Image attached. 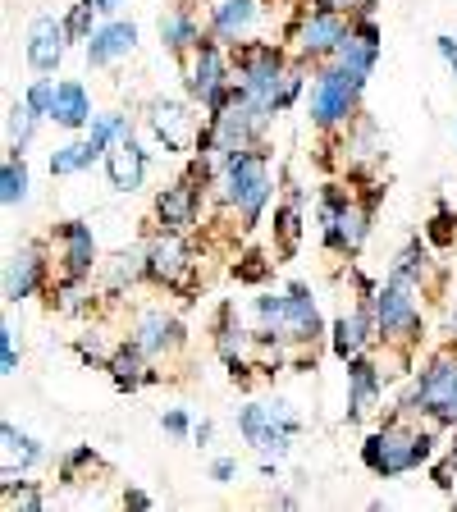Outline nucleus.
<instances>
[{
	"mask_svg": "<svg viewBox=\"0 0 457 512\" xmlns=\"http://www.w3.org/2000/svg\"><path fill=\"white\" fill-rule=\"evenodd\" d=\"M234 83L256 106L279 115L302 96V69H293L275 42H243L234 46Z\"/></svg>",
	"mask_w": 457,
	"mask_h": 512,
	"instance_id": "1",
	"label": "nucleus"
},
{
	"mask_svg": "<svg viewBox=\"0 0 457 512\" xmlns=\"http://www.w3.org/2000/svg\"><path fill=\"white\" fill-rule=\"evenodd\" d=\"M270 192H275V183H270V165L261 147L224 156L220 174H215V197L243 220V229L261 224V211L270 206Z\"/></svg>",
	"mask_w": 457,
	"mask_h": 512,
	"instance_id": "2",
	"label": "nucleus"
},
{
	"mask_svg": "<svg viewBox=\"0 0 457 512\" xmlns=\"http://www.w3.org/2000/svg\"><path fill=\"white\" fill-rule=\"evenodd\" d=\"M435 458V435L407 421V412L389 416L375 435H366L362 444V462L375 476H403V471L421 467V462Z\"/></svg>",
	"mask_w": 457,
	"mask_h": 512,
	"instance_id": "3",
	"label": "nucleus"
},
{
	"mask_svg": "<svg viewBox=\"0 0 457 512\" xmlns=\"http://www.w3.org/2000/svg\"><path fill=\"white\" fill-rule=\"evenodd\" d=\"M256 320H261V334H275L284 343H302V348H311L325 334V320H320L307 284H288L284 298H275V293L256 298Z\"/></svg>",
	"mask_w": 457,
	"mask_h": 512,
	"instance_id": "4",
	"label": "nucleus"
},
{
	"mask_svg": "<svg viewBox=\"0 0 457 512\" xmlns=\"http://www.w3.org/2000/svg\"><path fill=\"white\" fill-rule=\"evenodd\" d=\"M398 412L426 416L435 426H457V352L430 357V366L421 371V380L412 384V394L403 398Z\"/></svg>",
	"mask_w": 457,
	"mask_h": 512,
	"instance_id": "5",
	"label": "nucleus"
},
{
	"mask_svg": "<svg viewBox=\"0 0 457 512\" xmlns=\"http://www.w3.org/2000/svg\"><path fill=\"white\" fill-rule=\"evenodd\" d=\"M183 78H188V96L206 110V115L229 106V96H234V87H238L234 74H229L220 37H202V42L183 55Z\"/></svg>",
	"mask_w": 457,
	"mask_h": 512,
	"instance_id": "6",
	"label": "nucleus"
},
{
	"mask_svg": "<svg viewBox=\"0 0 457 512\" xmlns=\"http://www.w3.org/2000/svg\"><path fill=\"white\" fill-rule=\"evenodd\" d=\"M371 311L380 325V339L394 348H412L421 343V307H416V284L389 275V284H380L371 293Z\"/></svg>",
	"mask_w": 457,
	"mask_h": 512,
	"instance_id": "7",
	"label": "nucleus"
},
{
	"mask_svg": "<svg viewBox=\"0 0 457 512\" xmlns=\"http://www.w3.org/2000/svg\"><path fill=\"white\" fill-rule=\"evenodd\" d=\"M371 202H357L352 192L330 188L320 197V238L330 252H357L371 234Z\"/></svg>",
	"mask_w": 457,
	"mask_h": 512,
	"instance_id": "8",
	"label": "nucleus"
},
{
	"mask_svg": "<svg viewBox=\"0 0 457 512\" xmlns=\"http://www.w3.org/2000/svg\"><path fill=\"white\" fill-rule=\"evenodd\" d=\"M366 78L343 69V64H325L311 83V119L320 128H339L357 115V101H362Z\"/></svg>",
	"mask_w": 457,
	"mask_h": 512,
	"instance_id": "9",
	"label": "nucleus"
},
{
	"mask_svg": "<svg viewBox=\"0 0 457 512\" xmlns=\"http://www.w3.org/2000/svg\"><path fill=\"white\" fill-rule=\"evenodd\" d=\"M238 430H243V439L256 448V453L284 458L293 435L302 430V421L288 412V403H247L243 412H238Z\"/></svg>",
	"mask_w": 457,
	"mask_h": 512,
	"instance_id": "10",
	"label": "nucleus"
},
{
	"mask_svg": "<svg viewBox=\"0 0 457 512\" xmlns=\"http://www.w3.org/2000/svg\"><path fill=\"white\" fill-rule=\"evenodd\" d=\"M348 28H352V14H334V10L311 5V10H302L298 23H293L298 55H302V60H330L334 46L343 42V32H348Z\"/></svg>",
	"mask_w": 457,
	"mask_h": 512,
	"instance_id": "11",
	"label": "nucleus"
},
{
	"mask_svg": "<svg viewBox=\"0 0 457 512\" xmlns=\"http://www.w3.org/2000/svg\"><path fill=\"white\" fill-rule=\"evenodd\" d=\"M192 247L183 243V234H174V229H165L160 238H151L147 247V279H156V284L165 288H183L192 279Z\"/></svg>",
	"mask_w": 457,
	"mask_h": 512,
	"instance_id": "12",
	"label": "nucleus"
},
{
	"mask_svg": "<svg viewBox=\"0 0 457 512\" xmlns=\"http://www.w3.org/2000/svg\"><path fill=\"white\" fill-rule=\"evenodd\" d=\"M151 128L165 142V151H197L206 133V124L183 101H151Z\"/></svg>",
	"mask_w": 457,
	"mask_h": 512,
	"instance_id": "13",
	"label": "nucleus"
},
{
	"mask_svg": "<svg viewBox=\"0 0 457 512\" xmlns=\"http://www.w3.org/2000/svg\"><path fill=\"white\" fill-rule=\"evenodd\" d=\"M334 357H343V362H352V357H366V352L380 343V325H375V311H371V298H362L352 311H343L339 320H334Z\"/></svg>",
	"mask_w": 457,
	"mask_h": 512,
	"instance_id": "14",
	"label": "nucleus"
},
{
	"mask_svg": "<svg viewBox=\"0 0 457 512\" xmlns=\"http://www.w3.org/2000/svg\"><path fill=\"white\" fill-rule=\"evenodd\" d=\"M375 60H380V28H375L371 14H352V28L343 32V42L334 46L330 64H343V69H352V74L371 78Z\"/></svg>",
	"mask_w": 457,
	"mask_h": 512,
	"instance_id": "15",
	"label": "nucleus"
},
{
	"mask_svg": "<svg viewBox=\"0 0 457 512\" xmlns=\"http://www.w3.org/2000/svg\"><path fill=\"white\" fill-rule=\"evenodd\" d=\"M55 243H60V275L64 279H87L96 266V238L83 220L55 224Z\"/></svg>",
	"mask_w": 457,
	"mask_h": 512,
	"instance_id": "16",
	"label": "nucleus"
},
{
	"mask_svg": "<svg viewBox=\"0 0 457 512\" xmlns=\"http://www.w3.org/2000/svg\"><path fill=\"white\" fill-rule=\"evenodd\" d=\"M206 14H211V37H220L224 46H243L256 28L261 0H206Z\"/></svg>",
	"mask_w": 457,
	"mask_h": 512,
	"instance_id": "17",
	"label": "nucleus"
},
{
	"mask_svg": "<svg viewBox=\"0 0 457 512\" xmlns=\"http://www.w3.org/2000/svg\"><path fill=\"white\" fill-rule=\"evenodd\" d=\"M384 366L371 362V357H352L348 362V421H362L371 416V407L380 403L384 394Z\"/></svg>",
	"mask_w": 457,
	"mask_h": 512,
	"instance_id": "18",
	"label": "nucleus"
},
{
	"mask_svg": "<svg viewBox=\"0 0 457 512\" xmlns=\"http://www.w3.org/2000/svg\"><path fill=\"white\" fill-rule=\"evenodd\" d=\"M64 46H69V32H64L60 19L51 14H37L28 28V64L37 74H55L64 60Z\"/></svg>",
	"mask_w": 457,
	"mask_h": 512,
	"instance_id": "19",
	"label": "nucleus"
},
{
	"mask_svg": "<svg viewBox=\"0 0 457 512\" xmlns=\"http://www.w3.org/2000/svg\"><path fill=\"white\" fill-rule=\"evenodd\" d=\"M46 279V256L37 243L19 247V252H10V261H5V302H23L32 298L37 288H42Z\"/></svg>",
	"mask_w": 457,
	"mask_h": 512,
	"instance_id": "20",
	"label": "nucleus"
},
{
	"mask_svg": "<svg viewBox=\"0 0 457 512\" xmlns=\"http://www.w3.org/2000/svg\"><path fill=\"white\" fill-rule=\"evenodd\" d=\"M197 211H202V188L192 179H179L170 183V188L156 197V215L165 229H174V234H188L192 224H197Z\"/></svg>",
	"mask_w": 457,
	"mask_h": 512,
	"instance_id": "21",
	"label": "nucleus"
},
{
	"mask_svg": "<svg viewBox=\"0 0 457 512\" xmlns=\"http://www.w3.org/2000/svg\"><path fill=\"white\" fill-rule=\"evenodd\" d=\"M133 46H138V23L110 19V23H101V28L87 37V64L106 69V64H115V60H124V55H133Z\"/></svg>",
	"mask_w": 457,
	"mask_h": 512,
	"instance_id": "22",
	"label": "nucleus"
},
{
	"mask_svg": "<svg viewBox=\"0 0 457 512\" xmlns=\"http://www.w3.org/2000/svg\"><path fill=\"white\" fill-rule=\"evenodd\" d=\"M106 174H110V188H119V192L142 188V179H147V151L138 147L133 133H124V138L106 151Z\"/></svg>",
	"mask_w": 457,
	"mask_h": 512,
	"instance_id": "23",
	"label": "nucleus"
},
{
	"mask_svg": "<svg viewBox=\"0 0 457 512\" xmlns=\"http://www.w3.org/2000/svg\"><path fill=\"white\" fill-rule=\"evenodd\" d=\"M133 343H138L147 357H170L183 343V325L165 311H142L138 325H133Z\"/></svg>",
	"mask_w": 457,
	"mask_h": 512,
	"instance_id": "24",
	"label": "nucleus"
},
{
	"mask_svg": "<svg viewBox=\"0 0 457 512\" xmlns=\"http://www.w3.org/2000/svg\"><path fill=\"white\" fill-rule=\"evenodd\" d=\"M202 37L206 32H202V23H197V14H192V5H179V10L160 14V42H165L170 55H188Z\"/></svg>",
	"mask_w": 457,
	"mask_h": 512,
	"instance_id": "25",
	"label": "nucleus"
},
{
	"mask_svg": "<svg viewBox=\"0 0 457 512\" xmlns=\"http://www.w3.org/2000/svg\"><path fill=\"white\" fill-rule=\"evenodd\" d=\"M51 119L60 128H87L92 124V96H87V87L83 83H74V78H64L60 83V92H55V110H51Z\"/></svg>",
	"mask_w": 457,
	"mask_h": 512,
	"instance_id": "26",
	"label": "nucleus"
},
{
	"mask_svg": "<svg viewBox=\"0 0 457 512\" xmlns=\"http://www.w3.org/2000/svg\"><path fill=\"white\" fill-rule=\"evenodd\" d=\"M106 366H110V375H115V384H119V389H128V394H133V389H142V384L156 380V371H147V352H142L133 339H128L124 348L110 352Z\"/></svg>",
	"mask_w": 457,
	"mask_h": 512,
	"instance_id": "27",
	"label": "nucleus"
},
{
	"mask_svg": "<svg viewBox=\"0 0 457 512\" xmlns=\"http://www.w3.org/2000/svg\"><path fill=\"white\" fill-rule=\"evenodd\" d=\"M124 133H133V124H128V115H119V110H110V115H92V124H87V147L96 151V156H106L110 147H115Z\"/></svg>",
	"mask_w": 457,
	"mask_h": 512,
	"instance_id": "28",
	"label": "nucleus"
},
{
	"mask_svg": "<svg viewBox=\"0 0 457 512\" xmlns=\"http://www.w3.org/2000/svg\"><path fill=\"white\" fill-rule=\"evenodd\" d=\"M37 110L28 106V101H14L10 110H5V147L14 151V156H23V147L32 142V133H37Z\"/></svg>",
	"mask_w": 457,
	"mask_h": 512,
	"instance_id": "29",
	"label": "nucleus"
},
{
	"mask_svg": "<svg viewBox=\"0 0 457 512\" xmlns=\"http://www.w3.org/2000/svg\"><path fill=\"white\" fill-rule=\"evenodd\" d=\"M0 439H5V476H10L14 467H19V471H28L32 462L42 458V444H37V439H28L19 426H10V421L0 426Z\"/></svg>",
	"mask_w": 457,
	"mask_h": 512,
	"instance_id": "30",
	"label": "nucleus"
},
{
	"mask_svg": "<svg viewBox=\"0 0 457 512\" xmlns=\"http://www.w3.org/2000/svg\"><path fill=\"white\" fill-rule=\"evenodd\" d=\"M275 234H279V252L293 256L302 243V197H288L284 206H275Z\"/></svg>",
	"mask_w": 457,
	"mask_h": 512,
	"instance_id": "31",
	"label": "nucleus"
},
{
	"mask_svg": "<svg viewBox=\"0 0 457 512\" xmlns=\"http://www.w3.org/2000/svg\"><path fill=\"white\" fill-rule=\"evenodd\" d=\"M0 202L5 206H23L28 202V165H23V156H5V165H0Z\"/></svg>",
	"mask_w": 457,
	"mask_h": 512,
	"instance_id": "32",
	"label": "nucleus"
},
{
	"mask_svg": "<svg viewBox=\"0 0 457 512\" xmlns=\"http://www.w3.org/2000/svg\"><path fill=\"white\" fill-rule=\"evenodd\" d=\"M394 275L398 279H407V284H426L430 279V247L421 243V238H416V243H407L403 252H398V261H394Z\"/></svg>",
	"mask_w": 457,
	"mask_h": 512,
	"instance_id": "33",
	"label": "nucleus"
},
{
	"mask_svg": "<svg viewBox=\"0 0 457 512\" xmlns=\"http://www.w3.org/2000/svg\"><path fill=\"white\" fill-rule=\"evenodd\" d=\"M5 485V512H42L46 508V499H42V490L37 485H28V480H14V476H5L0 480Z\"/></svg>",
	"mask_w": 457,
	"mask_h": 512,
	"instance_id": "34",
	"label": "nucleus"
},
{
	"mask_svg": "<svg viewBox=\"0 0 457 512\" xmlns=\"http://www.w3.org/2000/svg\"><path fill=\"white\" fill-rule=\"evenodd\" d=\"M92 160H96V151L87 147V142H69V147H60L51 156V174L55 179H64V174H83Z\"/></svg>",
	"mask_w": 457,
	"mask_h": 512,
	"instance_id": "35",
	"label": "nucleus"
},
{
	"mask_svg": "<svg viewBox=\"0 0 457 512\" xmlns=\"http://www.w3.org/2000/svg\"><path fill=\"white\" fill-rule=\"evenodd\" d=\"M142 275H147V252H119L110 261V288H124Z\"/></svg>",
	"mask_w": 457,
	"mask_h": 512,
	"instance_id": "36",
	"label": "nucleus"
},
{
	"mask_svg": "<svg viewBox=\"0 0 457 512\" xmlns=\"http://www.w3.org/2000/svg\"><path fill=\"white\" fill-rule=\"evenodd\" d=\"M92 14H101L92 0H78L74 10L64 14V32H69V42H87V37H92Z\"/></svg>",
	"mask_w": 457,
	"mask_h": 512,
	"instance_id": "37",
	"label": "nucleus"
},
{
	"mask_svg": "<svg viewBox=\"0 0 457 512\" xmlns=\"http://www.w3.org/2000/svg\"><path fill=\"white\" fill-rule=\"evenodd\" d=\"M55 92H60V83H51V78H32V87L28 92H23V101H28L32 110H37V115L42 119H51V110H55Z\"/></svg>",
	"mask_w": 457,
	"mask_h": 512,
	"instance_id": "38",
	"label": "nucleus"
},
{
	"mask_svg": "<svg viewBox=\"0 0 457 512\" xmlns=\"http://www.w3.org/2000/svg\"><path fill=\"white\" fill-rule=\"evenodd\" d=\"M19 371V343H14V325L5 320L0 325V375H14Z\"/></svg>",
	"mask_w": 457,
	"mask_h": 512,
	"instance_id": "39",
	"label": "nucleus"
},
{
	"mask_svg": "<svg viewBox=\"0 0 457 512\" xmlns=\"http://www.w3.org/2000/svg\"><path fill=\"white\" fill-rule=\"evenodd\" d=\"M453 476H457V444L435 462V485L439 490H453Z\"/></svg>",
	"mask_w": 457,
	"mask_h": 512,
	"instance_id": "40",
	"label": "nucleus"
},
{
	"mask_svg": "<svg viewBox=\"0 0 457 512\" xmlns=\"http://www.w3.org/2000/svg\"><path fill=\"white\" fill-rule=\"evenodd\" d=\"M320 10H334V14H371V0H311Z\"/></svg>",
	"mask_w": 457,
	"mask_h": 512,
	"instance_id": "41",
	"label": "nucleus"
},
{
	"mask_svg": "<svg viewBox=\"0 0 457 512\" xmlns=\"http://www.w3.org/2000/svg\"><path fill=\"white\" fill-rule=\"evenodd\" d=\"M160 426L170 430V435H179V439L197 430V426H192V421H188V412H179V407H174V412H165V416H160Z\"/></svg>",
	"mask_w": 457,
	"mask_h": 512,
	"instance_id": "42",
	"label": "nucleus"
},
{
	"mask_svg": "<svg viewBox=\"0 0 457 512\" xmlns=\"http://www.w3.org/2000/svg\"><path fill=\"white\" fill-rule=\"evenodd\" d=\"M266 256H247V266H238V279H247V284H261L266 279Z\"/></svg>",
	"mask_w": 457,
	"mask_h": 512,
	"instance_id": "43",
	"label": "nucleus"
},
{
	"mask_svg": "<svg viewBox=\"0 0 457 512\" xmlns=\"http://www.w3.org/2000/svg\"><path fill=\"white\" fill-rule=\"evenodd\" d=\"M234 476H238V462L234 458H215L211 462V480H215V485H229Z\"/></svg>",
	"mask_w": 457,
	"mask_h": 512,
	"instance_id": "44",
	"label": "nucleus"
},
{
	"mask_svg": "<svg viewBox=\"0 0 457 512\" xmlns=\"http://www.w3.org/2000/svg\"><path fill=\"white\" fill-rule=\"evenodd\" d=\"M448 224H453V220H448V211H439L435 220H430V238H435V243H448V238H453V229H448Z\"/></svg>",
	"mask_w": 457,
	"mask_h": 512,
	"instance_id": "45",
	"label": "nucleus"
},
{
	"mask_svg": "<svg viewBox=\"0 0 457 512\" xmlns=\"http://www.w3.org/2000/svg\"><path fill=\"white\" fill-rule=\"evenodd\" d=\"M435 46H439V55H444V60H448V69H453V74H457V42H453V37H448V32H439V37H435Z\"/></svg>",
	"mask_w": 457,
	"mask_h": 512,
	"instance_id": "46",
	"label": "nucleus"
},
{
	"mask_svg": "<svg viewBox=\"0 0 457 512\" xmlns=\"http://www.w3.org/2000/svg\"><path fill=\"white\" fill-rule=\"evenodd\" d=\"M124 503H128V508H151V494L147 490H128Z\"/></svg>",
	"mask_w": 457,
	"mask_h": 512,
	"instance_id": "47",
	"label": "nucleus"
},
{
	"mask_svg": "<svg viewBox=\"0 0 457 512\" xmlns=\"http://www.w3.org/2000/svg\"><path fill=\"white\" fill-rule=\"evenodd\" d=\"M211 435H215V426H211V421H202V426L192 430V439H197V444H206V439H211Z\"/></svg>",
	"mask_w": 457,
	"mask_h": 512,
	"instance_id": "48",
	"label": "nucleus"
},
{
	"mask_svg": "<svg viewBox=\"0 0 457 512\" xmlns=\"http://www.w3.org/2000/svg\"><path fill=\"white\" fill-rule=\"evenodd\" d=\"M92 5H96V10H101V14H115L119 5H128V0H92Z\"/></svg>",
	"mask_w": 457,
	"mask_h": 512,
	"instance_id": "49",
	"label": "nucleus"
},
{
	"mask_svg": "<svg viewBox=\"0 0 457 512\" xmlns=\"http://www.w3.org/2000/svg\"><path fill=\"white\" fill-rule=\"evenodd\" d=\"M453 325H457V316H453Z\"/></svg>",
	"mask_w": 457,
	"mask_h": 512,
	"instance_id": "50",
	"label": "nucleus"
}]
</instances>
